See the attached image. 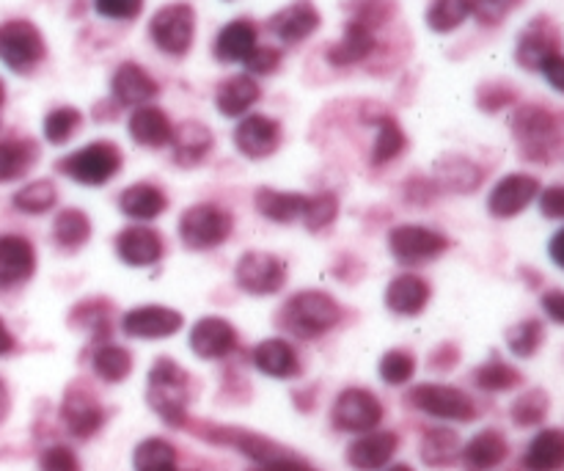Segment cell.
Returning a JSON list of instances; mask_svg holds the SVG:
<instances>
[{"instance_id": "1", "label": "cell", "mask_w": 564, "mask_h": 471, "mask_svg": "<svg viewBox=\"0 0 564 471\" xmlns=\"http://www.w3.org/2000/svg\"><path fill=\"white\" fill-rule=\"evenodd\" d=\"M510 130L521 147L523 158L538 160V163H549L564 141L562 116L545 105H521L512 114Z\"/></svg>"}, {"instance_id": "2", "label": "cell", "mask_w": 564, "mask_h": 471, "mask_svg": "<svg viewBox=\"0 0 564 471\" xmlns=\"http://www.w3.org/2000/svg\"><path fill=\"white\" fill-rule=\"evenodd\" d=\"M147 400L163 422L180 428L187 419V403H191V381L185 370L171 358H160L149 373Z\"/></svg>"}, {"instance_id": "3", "label": "cell", "mask_w": 564, "mask_h": 471, "mask_svg": "<svg viewBox=\"0 0 564 471\" xmlns=\"http://www.w3.org/2000/svg\"><path fill=\"white\" fill-rule=\"evenodd\" d=\"M341 320V309L328 292L306 290L297 292L286 301L284 312H281V325L297 340H317L325 331L334 329Z\"/></svg>"}, {"instance_id": "4", "label": "cell", "mask_w": 564, "mask_h": 471, "mask_svg": "<svg viewBox=\"0 0 564 471\" xmlns=\"http://www.w3.org/2000/svg\"><path fill=\"white\" fill-rule=\"evenodd\" d=\"M58 171L80 185H105L121 171V149L110 141H94L66 154L58 163Z\"/></svg>"}, {"instance_id": "5", "label": "cell", "mask_w": 564, "mask_h": 471, "mask_svg": "<svg viewBox=\"0 0 564 471\" xmlns=\"http://www.w3.org/2000/svg\"><path fill=\"white\" fill-rule=\"evenodd\" d=\"M149 36L154 47L165 55H185L196 39V11L191 3H169L158 9L149 22Z\"/></svg>"}, {"instance_id": "6", "label": "cell", "mask_w": 564, "mask_h": 471, "mask_svg": "<svg viewBox=\"0 0 564 471\" xmlns=\"http://www.w3.org/2000/svg\"><path fill=\"white\" fill-rule=\"evenodd\" d=\"M47 53L42 31L28 20H9L0 25V61L9 66L11 72H31L39 66Z\"/></svg>"}, {"instance_id": "7", "label": "cell", "mask_w": 564, "mask_h": 471, "mask_svg": "<svg viewBox=\"0 0 564 471\" xmlns=\"http://www.w3.org/2000/svg\"><path fill=\"white\" fill-rule=\"evenodd\" d=\"M231 235V215L218 204H196L180 218V237L187 248L207 251Z\"/></svg>"}, {"instance_id": "8", "label": "cell", "mask_w": 564, "mask_h": 471, "mask_svg": "<svg viewBox=\"0 0 564 471\" xmlns=\"http://www.w3.org/2000/svg\"><path fill=\"white\" fill-rule=\"evenodd\" d=\"M411 403L419 411L435 419H452V422H471L477 417V406L466 392L446 384H422L411 392Z\"/></svg>"}, {"instance_id": "9", "label": "cell", "mask_w": 564, "mask_h": 471, "mask_svg": "<svg viewBox=\"0 0 564 471\" xmlns=\"http://www.w3.org/2000/svg\"><path fill=\"white\" fill-rule=\"evenodd\" d=\"M330 419L345 433H372L383 419V406L367 389H347L336 397Z\"/></svg>"}, {"instance_id": "10", "label": "cell", "mask_w": 564, "mask_h": 471, "mask_svg": "<svg viewBox=\"0 0 564 471\" xmlns=\"http://www.w3.org/2000/svg\"><path fill=\"white\" fill-rule=\"evenodd\" d=\"M237 285L248 292V296H273L284 287L286 281V265L275 254L268 251H248L237 263Z\"/></svg>"}, {"instance_id": "11", "label": "cell", "mask_w": 564, "mask_h": 471, "mask_svg": "<svg viewBox=\"0 0 564 471\" xmlns=\"http://www.w3.org/2000/svg\"><path fill=\"white\" fill-rule=\"evenodd\" d=\"M562 53V36L560 28L554 25V20L545 14L534 17L527 28L521 31L516 44V61L523 69L540 72V66L551 58V55Z\"/></svg>"}, {"instance_id": "12", "label": "cell", "mask_w": 564, "mask_h": 471, "mask_svg": "<svg viewBox=\"0 0 564 471\" xmlns=\"http://www.w3.org/2000/svg\"><path fill=\"white\" fill-rule=\"evenodd\" d=\"M446 246H449V240L441 232L427 229V226H397L389 235L391 254L402 265L430 263V259L441 257L446 251Z\"/></svg>"}, {"instance_id": "13", "label": "cell", "mask_w": 564, "mask_h": 471, "mask_svg": "<svg viewBox=\"0 0 564 471\" xmlns=\"http://www.w3.org/2000/svg\"><path fill=\"white\" fill-rule=\"evenodd\" d=\"M540 196V180L532 174H507L488 196V210L496 218H516Z\"/></svg>"}, {"instance_id": "14", "label": "cell", "mask_w": 564, "mask_h": 471, "mask_svg": "<svg viewBox=\"0 0 564 471\" xmlns=\"http://www.w3.org/2000/svg\"><path fill=\"white\" fill-rule=\"evenodd\" d=\"M110 94H113L116 105H121V108H141V105H152V99L160 94V86L141 64L124 61L113 72Z\"/></svg>"}, {"instance_id": "15", "label": "cell", "mask_w": 564, "mask_h": 471, "mask_svg": "<svg viewBox=\"0 0 564 471\" xmlns=\"http://www.w3.org/2000/svg\"><path fill=\"white\" fill-rule=\"evenodd\" d=\"M235 147L251 160L270 158L281 147V125L264 114L246 116L235 130Z\"/></svg>"}, {"instance_id": "16", "label": "cell", "mask_w": 564, "mask_h": 471, "mask_svg": "<svg viewBox=\"0 0 564 471\" xmlns=\"http://www.w3.org/2000/svg\"><path fill=\"white\" fill-rule=\"evenodd\" d=\"M182 314L176 309L169 307H138L132 312L124 314L121 320V329L127 336H135V340H165V336H174L182 329Z\"/></svg>"}, {"instance_id": "17", "label": "cell", "mask_w": 564, "mask_h": 471, "mask_svg": "<svg viewBox=\"0 0 564 471\" xmlns=\"http://www.w3.org/2000/svg\"><path fill=\"white\" fill-rule=\"evenodd\" d=\"M323 17H319L317 6L312 0H295V3L284 6L281 11H275L268 20V28L273 31V36L284 44H297L303 39L312 36L319 28Z\"/></svg>"}, {"instance_id": "18", "label": "cell", "mask_w": 564, "mask_h": 471, "mask_svg": "<svg viewBox=\"0 0 564 471\" xmlns=\"http://www.w3.org/2000/svg\"><path fill=\"white\" fill-rule=\"evenodd\" d=\"M61 417L64 425L69 428L72 436L77 439H88V436L97 433L105 422V411L97 403V397L86 389H69L64 397V406H61Z\"/></svg>"}, {"instance_id": "19", "label": "cell", "mask_w": 564, "mask_h": 471, "mask_svg": "<svg viewBox=\"0 0 564 471\" xmlns=\"http://www.w3.org/2000/svg\"><path fill=\"white\" fill-rule=\"evenodd\" d=\"M36 270V251L31 243L20 235H3L0 237V287L22 285Z\"/></svg>"}, {"instance_id": "20", "label": "cell", "mask_w": 564, "mask_h": 471, "mask_svg": "<svg viewBox=\"0 0 564 471\" xmlns=\"http://www.w3.org/2000/svg\"><path fill=\"white\" fill-rule=\"evenodd\" d=\"M191 347L198 358H224L237 347V331L224 318H204L193 325Z\"/></svg>"}, {"instance_id": "21", "label": "cell", "mask_w": 564, "mask_h": 471, "mask_svg": "<svg viewBox=\"0 0 564 471\" xmlns=\"http://www.w3.org/2000/svg\"><path fill=\"white\" fill-rule=\"evenodd\" d=\"M116 251L130 268H149L163 257V237L149 226H130L116 237Z\"/></svg>"}, {"instance_id": "22", "label": "cell", "mask_w": 564, "mask_h": 471, "mask_svg": "<svg viewBox=\"0 0 564 471\" xmlns=\"http://www.w3.org/2000/svg\"><path fill=\"white\" fill-rule=\"evenodd\" d=\"M127 130H130V138L138 147L149 149L169 147L171 136H174V125H171L169 114L158 105H141V108L132 110Z\"/></svg>"}, {"instance_id": "23", "label": "cell", "mask_w": 564, "mask_h": 471, "mask_svg": "<svg viewBox=\"0 0 564 471\" xmlns=\"http://www.w3.org/2000/svg\"><path fill=\"white\" fill-rule=\"evenodd\" d=\"M215 147V136L207 125L202 121H182L180 127H174V136H171V154L180 165L191 169L198 165Z\"/></svg>"}, {"instance_id": "24", "label": "cell", "mask_w": 564, "mask_h": 471, "mask_svg": "<svg viewBox=\"0 0 564 471\" xmlns=\"http://www.w3.org/2000/svg\"><path fill=\"white\" fill-rule=\"evenodd\" d=\"M400 439L397 433L389 430H378V433H364L361 439L352 441V447L347 450V461L352 469L358 471H378L394 458Z\"/></svg>"}, {"instance_id": "25", "label": "cell", "mask_w": 564, "mask_h": 471, "mask_svg": "<svg viewBox=\"0 0 564 471\" xmlns=\"http://www.w3.org/2000/svg\"><path fill=\"white\" fill-rule=\"evenodd\" d=\"M259 44V28L251 20H231L229 25L220 28L218 39H215L213 50L215 58L224 64H242L253 47Z\"/></svg>"}, {"instance_id": "26", "label": "cell", "mask_w": 564, "mask_h": 471, "mask_svg": "<svg viewBox=\"0 0 564 471\" xmlns=\"http://www.w3.org/2000/svg\"><path fill=\"white\" fill-rule=\"evenodd\" d=\"M507 456H510V447L505 436L499 430H482L463 447L460 461L466 471H494L507 461Z\"/></svg>"}, {"instance_id": "27", "label": "cell", "mask_w": 564, "mask_h": 471, "mask_svg": "<svg viewBox=\"0 0 564 471\" xmlns=\"http://www.w3.org/2000/svg\"><path fill=\"white\" fill-rule=\"evenodd\" d=\"M375 50V31L361 20H350L345 25V33L336 44H330L328 61L334 66H352L369 58Z\"/></svg>"}, {"instance_id": "28", "label": "cell", "mask_w": 564, "mask_h": 471, "mask_svg": "<svg viewBox=\"0 0 564 471\" xmlns=\"http://www.w3.org/2000/svg\"><path fill=\"white\" fill-rule=\"evenodd\" d=\"M259 97H262V88L251 75H235L220 83L215 92V105L224 116L237 119V116H246L259 103Z\"/></svg>"}, {"instance_id": "29", "label": "cell", "mask_w": 564, "mask_h": 471, "mask_svg": "<svg viewBox=\"0 0 564 471\" xmlns=\"http://www.w3.org/2000/svg\"><path fill=\"white\" fill-rule=\"evenodd\" d=\"M253 364L259 373L270 375V378H295L301 373V362H297L295 347L286 340H264L253 347Z\"/></svg>"}, {"instance_id": "30", "label": "cell", "mask_w": 564, "mask_h": 471, "mask_svg": "<svg viewBox=\"0 0 564 471\" xmlns=\"http://www.w3.org/2000/svg\"><path fill=\"white\" fill-rule=\"evenodd\" d=\"M427 303H430V285L413 274L397 276V279L389 285V290H386V307H389L394 314L413 318V314H422Z\"/></svg>"}, {"instance_id": "31", "label": "cell", "mask_w": 564, "mask_h": 471, "mask_svg": "<svg viewBox=\"0 0 564 471\" xmlns=\"http://www.w3.org/2000/svg\"><path fill=\"white\" fill-rule=\"evenodd\" d=\"M527 471H562L564 469V428H545L529 441L523 452Z\"/></svg>"}, {"instance_id": "32", "label": "cell", "mask_w": 564, "mask_h": 471, "mask_svg": "<svg viewBox=\"0 0 564 471\" xmlns=\"http://www.w3.org/2000/svg\"><path fill=\"white\" fill-rule=\"evenodd\" d=\"M165 204H169L165 202V193L158 185H152V182H135L127 191H121L119 196L121 213L135 221L158 218L165 210Z\"/></svg>"}, {"instance_id": "33", "label": "cell", "mask_w": 564, "mask_h": 471, "mask_svg": "<svg viewBox=\"0 0 564 471\" xmlns=\"http://www.w3.org/2000/svg\"><path fill=\"white\" fill-rule=\"evenodd\" d=\"M308 196L303 193H286V191H273V188H262L257 191V210L264 218L275 221V224H292V221L303 218V210H306Z\"/></svg>"}, {"instance_id": "34", "label": "cell", "mask_w": 564, "mask_h": 471, "mask_svg": "<svg viewBox=\"0 0 564 471\" xmlns=\"http://www.w3.org/2000/svg\"><path fill=\"white\" fill-rule=\"evenodd\" d=\"M39 158V147L28 138L0 141V182H11L25 176Z\"/></svg>"}, {"instance_id": "35", "label": "cell", "mask_w": 564, "mask_h": 471, "mask_svg": "<svg viewBox=\"0 0 564 471\" xmlns=\"http://www.w3.org/2000/svg\"><path fill=\"white\" fill-rule=\"evenodd\" d=\"M460 439L449 428L427 430L422 439V461L433 469H446L460 458Z\"/></svg>"}, {"instance_id": "36", "label": "cell", "mask_w": 564, "mask_h": 471, "mask_svg": "<svg viewBox=\"0 0 564 471\" xmlns=\"http://www.w3.org/2000/svg\"><path fill=\"white\" fill-rule=\"evenodd\" d=\"M378 125V138H375L372 147V163L383 165L391 163L394 158H400L408 147V138L402 132V127L397 125L394 116H380V119H372Z\"/></svg>"}, {"instance_id": "37", "label": "cell", "mask_w": 564, "mask_h": 471, "mask_svg": "<svg viewBox=\"0 0 564 471\" xmlns=\"http://www.w3.org/2000/svg\"><path fill=\"white\" fill-rule=\"evenodd\" d=\"M471 17V3L468 0H433L427 6V28L435 33H452Z\"/></svg>"}, {"instance_id": "38", "label": "cell", "mask_w": 564, "mask_h": 471, "mask_svg": "<svg viewBox=\"0 0 564 471\" xmlns=\"http://www.w3.org/2000/svg\"><path fill=\"white\" fill-rule=\"evenodd\" d=\"M53 237L61 248H80L91 237V221L83 210H61L53 224Z\"/></svg>"}, {"instance_id": "39", "label": "cell", "mask_w": 564, "mask_h": 471, "mask_svg": "<svg viewBox=\"0 0 564 471\" xmlns=\"http://www.w3.org/2000/svg\"><path fill=\"white\" fill-rule=\"evenodd\" d=\"M135 471H180L176 469V450L163 439H147L135 447L132 456Z\"/></svg>"}, {"instance_id": "40", "label": "cell", "mask_w": 564, "mask_h": 471, "mask_svg": "<svg viewBox=\"0 0 564 471\" xmlns=\"http://www.w3.org/2000/svg\"><path fill=\"white\" fill-rule=\"evenodd\" d=\"M91 364L94 373H97L105 384H119V381H124L132 370L130 353L119 345H99Z\"/></svg>"}, {"instance_id": "41", "label": "cell", "mask_w": 564, "mask_h": 471, "mask_svg": "<svg viewBox=\"0 0 564 471\" xmlns=\"http://www.w3.org/2000/svg\"><path fill=\"white\" fill-rule=\"evenodd\" d=\"M438 180L444 182L446 191H457V193H468L482 182V169L474 165L471 160L466 158H449L438 165Z\"/></svg>"}, {"instance_id": "42", "label": "cell", "mask_w": 564, "mask_h": 471, "mask_svg": "<svg viewBox=\"0 0 564 471\" xmlns=\"http://www.w3.org/2000/svg\"><path fill=\"white\" fill-rule=\"evenodd\" d=\"M58 202V191L50 180H36V182H28L25 188L14 193V207L25 215H42L47 210L55 207Z\"/></svg>"}, {"instance_id": "43", "label": "cell", "mask_w": 564, "mask_h": 471, "mask_svg": "<svg viewBox=\"0 0 564 471\" xmlns=\"http://www.w3.org/2000/svg\"><path fill=\"white\" fill-rule=\"evenodd\" d=\"M523 375L518 373L516 367H510L501 358H494V362L482 364V367L474 373V384L479 386L482 392H510L516 386H521Z\"/></svg>"}, {"instance_id": "44", "label": "cell", "mask_w": 564, "mask_h": 471, "mask_svg": "<svg viewBox=\"0 0 564 471\" xmlns=\"http://www.w3.org/2000/svg\"><path fill=\"white\" fill-rule=\"evenodd\" d=\"M549 408H551V400L543 389H529L512 403L510 417L518 428H534V425H540L545 417H549Z\"/></svg>"}, {"instance_id": "45", "label": "cell", "mask_w": 564, "mask_h": 471, "mask_svg": "<svg viewBox=\"0 0 564 471\" xmlns=\"http://www.w3.org/2000/svg\"><path fill=\"white\" fill-rule=\"evenodd\" d=\"M543 340L545 325L534 318L521 320V323H516L507 331V345H510V351L521 358L534 356V353L540 351V345H543Z\"/></svg>"}, {"instance_id": "46", "label": "cell", "mask_w": 564, "mask_h": 471, "mask_svg": "<svg viewBox=\"0 0 564 471\" xmlns=\"http://www.w3.org/2000/svg\"><path fill=\"white\" fill-rule=\"evenodd\" d=\"M83 125V114L72 105L64 108H55L44 116V138L50 143H66L77 132V127Z\"/></svg>"}, {"instance_id": "47", "label": "cell", "mask_w": 564, "mask_h": 471, "mask_svg": "<svg viewBox=\"0 0 564 471\" xmlns=\"http://www.w3.org/2000/svg\"><path fill=\"white\" fill-rule=\"evenodd\" d=\"M336 213H339V202H336L334 193H317V196H308L301 221L306 224V229L319 232L334 224Z\"/></svg>"}, {"instance_id": "48", "label": "cell", "mask_w": 564, "mask_h": 471, "mask_svg": "<svg viewBox=\"0 0 564 471\" xmlns=\"http://www.w3.org/2000/svg\"><path fill=\"white\" fill-rule=\"evenodd\" d=\"M413 370H416V358L405 351H389L383 358H380V378L391 386L408 384Z\"/></svg>"}, {"instance_id": "49", "label": "cell", "mask_w": 564, "mask_h": 471, "mask_svg": "<svg viewBox=\"0 0 564 471\" xmlns=\"http://www.w3.org/2000/svg\"><path fill=\"white\" fill-rule=\"evenodd\" d=\"M468 3H471V17H477L482 25L494 28L501 25L518 9L521 0H468Z\"/></svg>"}, {"instance_id": "50", "label": "cell", "mask_w": 564, "mask_h": 471, "mask_svg": "<svg viewBox=\"0 0 564 471\" xmlns=\"http://www.w3.org/2000/svg\"><path fill=\"white\" fill-rule=\"evenodd\" d=\"M94 9L105 20L130 22L143 11V0H94Z\"/></svg>"}, {"instance_id": "51", "label": "cell", "mask_w": 564, "mask_h": 471, "mask_svg": "<svg viewBox=\"0 0 564 471\" xmlns=\"http://www.w3.org/2000/svg\"><path fill=\"white\" fill-rule=\"evenodd\" d=\"M246 69L248 75H273L275 69L281 66V50L279 47H268V44H257L253 47V53L248 55L246 61Z\"/></svg>"}, {"instance_id": "52", "label": "cell", "mask_w": 564, "mask_h": 471, "mask_svg": "<svg viewBox=\"0 0 564 471\" xmlns=\"http://www.w3.org/2000/svg\"><path fill=\"white\" fill-rule=\"evenodd\" d=\"M512 103H516V92L510 86H501V83H490L479 92V108H485L488 114H496Z\"/></svg>"}, {"instance_id": "53", "label": "cell", "mask_w": 564, "mask_h": 471, "mask_svg": "<svg viewBox=\"0 0 564 471\" xmlns=\"http://www.w3.org/2000/svg\"><path fill=\"white\" fill-rule=\"evenodd\" d=\"M42 471H80L77 456L66 447H50L42 456Z\"/></svg>"}, {"instance_id": "54", "label": "cell", "mask_w": 564, "mask_h": 471, "mask_svg": "<svg viewBox=\"0 0 564 471\" xmlns=\"http://www.w3.org/2000/svg\"><path fill=\"white\" fill-rule=\"evenodd\" d=\"M540 213L551 221H564V185H551L538 196Z\"/></svg>"}, {"instance_id": "55", "label": "cell", "mask_w": 564, "mask_h": 471, "mask_svg": "<svg viewBox=\"0 0 564 471\" xmlns=\"http://www.w3.org/2000/svg\"><path fill=\"white\" fill-rule=\"evenodd\" d=\"M540 72H543V77L549 81V86L554 88V92L564 94V53L551 55V58L540 66Z\"/></svg>"}, {"instance_id": "56", "label": "cell", "mask_w": 564, "mask_h": 471, "mask_svg": "<svg viewBox=\"0 0 564 471\" xmlns=\"http://www.w3.org/2000/svg\"><path fill=\"white\" fill-rule=\"evenodd\" d=\"M543 309L554 323L564 325V290H549L543 296Z\"/></svg>"}, {"instance_id": "57", "label": "cell", "mask_w": 564, "mask_h": 471, "mask_svg": "<svg viewBox=\"0 0 564 471\" xmlns=\"http://www.w3.org/2000/svg\"><path fill=\"white\" fill-rule=\"evenodd\" d=\"M549 254H551V259H554V263L560 265V268L564 270V226H562L560 232H556L554 237H551Z\"/></svg>"}, {"instance_id": "58", "label": "cell", "mask_w": 564, "mask_h": 471, "mask_svg": "<svg viewBox=\"0 0 564 471\" xmlns=\"http://www.w3.org/2000/svg\"><path fill=\"white\" fill-rule=\"evenodd\" d=\"M14 351V336H11V331L6 329V323L0 320V356H6V353Z\"/></svg>"}, {"instance_id": "59", "label": "cell", "mask_w": 564, "mask_h": 471, "mask_svg": "<svg viewBox=\"0 0 564 471\" xmlns=\"http://www.w3.org/2000/svg\"><path fill=\"white\" fill-rule=\"evenodd\" d=\"M6 411H9V392H6L3 381H0V419L6 417Z\"/></svg>"}, {"instance_id": "60", "label": "cell", "mask_w": 564, "mask_h": 471, "mask_svg": "<svg viewBox=\"0 0 564 471\" xmlns=\"http://www.w3.org/2000/svg\"><path fill=\"white\" fill-rule=\"evenodd\" d=\"M3 103H6V86L3 81H0V108H3Z\"/></svg>"}, {"instance_id": "61", "label": "cell", "mask_w": 564, "mask_h": 471, "mask_svg": "<svg viewBox=\"0 0 564 471\" xmlns=\"http://www.w3.org/2000/svg\"><path fill=\"white\" fill-rule=\"evenodd\" d=\"M386 471H413L411 467H402V463H400V467H391V469H386Z\"/></svg>"}, {"instance_id": "62", "label": "cell", "mask_w": 564, "mask_h": 471, "mask_svg": "<svg viewBox=\"0 0 564 471\" xmlns=\"http://www.w3.org/2000/svg\"><path fill=\"white\" fill-rule=\"evenodd\" d=\"M301 471H312V469H308V467H306V463H303V469H301Z\"/></svg>"}]
</instances>
